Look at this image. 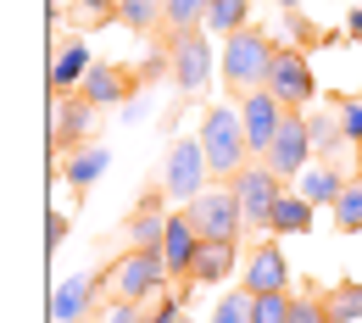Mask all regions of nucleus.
Returning <instances> with one entry per match:
<instances>
[{
  "label": "nucleus",
  "mask_w": 362,
  "mask_h": 323,
  "mask_svg": "<svg viewBox=\"0 0 362 323\" xmlns=\"http://www.w3.org/2000/svg\"><path fill=\"white\" fill-rule=\"evenodd\" d=\"M268 229L273 234H307V229H313V201H307V195H279Z\"/></svg>",
  "instance_id": "aec40b11"
},
{
  "label": "nucleus",
  "mask_w": 362,
  "mask_h": 323,
  "mask_svg": "<svg viewBox=\"0 0 362 323\" xmlns=\"http://www.w3.org/2000/svg\"><path fill=\"white\" fill-rule=\"evenodd\" d=\"M234 195H240V212H245V229H268V218H273V206H279V195H284V179L273 173L268 162H245L240 173H234Z\"/></svg>",
  "instance_id": "7ed1b4c3"
},
{
  "label": "nucleus",
  "mask_w": 362,
  "mask_h": 323,
  "mask_svg": "<svg viewBox=\"0 0 362 323\" xmlns=\"http://www.w3.org/2000/svg\"><path fill=\"white\" fill-rule=\"evenodd\" d=\"M323 312L329 323H362V284H334L323 295Z\"/></svg>",
  "instance_id": "b1692460"
},
{
  "label": "nucleus",
  "mask_w": 362,
  "mask_h": 323,
  "mask_svg": "<svg viewBox=\"0 0 362 323\" xmlns=\"http://www.w3.org/2000/svg\"><path fill=\"white\" fill-rule=\"evenodd\" d=\"M95 112H100V106H95L90 95H67V100L56 95V112H50V139H56V145H84V139H90Z\"/></svg>",
  "instance_id": "f8f14e48"
},
{
  "label": "nucleus",
  "mask_w": 362,
  "mask_h": 323,
  "mask_svg": "<svg viewBox=\"0 0 362 323\" xmlns=\"http://www.w3.org/2000/svg\"><path fill=\"white\" fill-rule=\"evenodd\" d=\"M189 223L201 240H240L245 229V212H240V195L234 189H201L189 201Z\"/></svg>",
  "instance_id": "39448f33"
},
{
  "label": "nucleus",
  "mask_w": 362,
  "mask_h": 323,
  "mask_svg": "<svg viewBox=\"0 0 362 323\" xmlns=\"http://www.w3.org/2000/svg\"><path fill=\"white\" fill-rule=\"evenodd\" d=\"M334 112H340V129H346V139L357 145V139H362V100H340Z\"/></svg>",
  "instance_id": "7c9ffc66"
},
{
  "label": "nucleus",
  "mask_w": 362,
  "mask_h": 323,
  "mask_svg": "<svg viewBox=\"0 0 362 323\" xmlns=\"http://www.w3.org/2000/svg\"><path fill=\"white\" fill-rule=\"evenodd\" d=\"M334 229H346V234L362 229V179H351V184H346V195L334 201Z\"/></svg>",
  "instance_id": "bb28decb"
},
{
  "label": "nucleus",
  "mask_w": 362,
  "mask_h": 323,
  "mask_svg": "<svg viewBox=\"0 0 362 323\" xmlns=\"http://www.w3.org/2000/svg\"><path fill=\"white\" fill-rule=\"evenodd\" d=\"M307 129H313V156H340L346 129H340V112H334V106H329V112H313Z\"/></svg>",
  "instance_id": "412c9836"
},
{
  "label": "nucleus",
  "mask_w": 362,
  "mask_h": 323,
  "mask_svg": "<svg viewBox=\"0 0 362 323\" xmlns=\"http://www.w3.org/2000/svg\"><path fill=\"white\" fill-rule=\"evenodd\" d=\"M78 95H90L95 106H117V100L129 95V73H117V67H90V78L78 84Z\"/></svg>",
  "instance_id": "6ab92c4d"
},
{
  "label": "nucleus",
  "mask_w": 362,
  "mask_h": 323,
  "mask_svg": "<svg viewBox=\"0 0 362 323\" xmlns=\"http://www.w3.org/2000/svg\"><path fill=\"white\" fill-rule=\"evenodd\" d=\"M90 295H95V278H67V284H56V295H50V323H78L90 312Z\"/></svg>",
  "instance_id": "2eb2a0df"
},
{
  "label": "nucleus",
  "mask_w": 362,
  "mask_h": 323,
  "mask_svg": "<svg viewBox=\"0 0 362 323\" xmlns=\"http://www.w3.org/2000/svg\"><path fill=\"white\" fill-rule=\"evenodd\" d=\"M284 117H290V106H284L273 90H251L245 100H240V123H245V145H251V156H268V145L279 139Z\"/></svg>",
  "instance_id": "6e6552de"
},
{
  "label": "nucleus",
  "mask_w": 362,
  "mask_h": 323,
  "mask_svg": "<svg viewBox=\"0 0 362 323\" xmlns=\"http://www.w3.org/2000/svg\"><path fill=\"white\" fill-rule=\"evenodd\" d=\"M162 278H168L162 251H129V257L112 262V295L117 301H145V295L162 290Z\"/></svg>",
  "instance_id": "423d86ee"
},
{
  "label": "nucleus",
  "mask_w": 362,
  "mask_h": 323,
  "mask_svg": "<svg viewBox=\"0 0 362 323\" xmlns=\"http://www.w3.org/2000/svg\"><path fill=\"white\" fill-rule=\"evenodd\" d=\"M346 34H351V40H362V11H351V23H346Z\"/></svg>",
  "instance_id": "e433bc0d"
},
{
  "label": "nucleus",
  "mask_w": 362,
  "mask_h": 323,
  "mask_svg": "<svg viewBox=\"0 0 362 323\" xmlns=\"http://www.w3.org/2000/svg\"><path fill=\"white\" fill-rule=\"evenodd\" d=\"M206 173H212V162H206V145H201V139H173V151H168V168H162V195L189 206V201L206 189Z\"/></svg>",
  "instance_id": "20e7f679"
},
{
  "label": "nucleus",
  "mask_w": 362,
  "mask_h": 323,
  "mask_svg": "<svg viewBox=\"0 0 362 323\" xmlns=\"http://www.w3.org/2000/svg\"><path fill=\"white\" fill-rule=\"evenodd\" d=\"M106 168H112V151H106V145H78V151L67 156V184H73V189H90Z\"/></svg>",
  "instance_id": "a211bd4d"
},
{
  "label": "nucleus",
  "mask_w": 362,
  "mask_h": 323,
  "mask_svg": "<svg viewBox=\"0 0 362 323\" xmlns=\"http://www.w3.org/2000/svg\"><path fill=\"white\" fill-rule=\"evenodd\" d=\"M195 251H201V234L189 223V212L184 218H168V234H162V262H168V274H195Z\"/></svg>",
  "instance_id": "ddd939ff"
},
{
  "label": "nucleus",
  "mask_w": 362,
  "mask_h": 323,
  "mask_svg": "<svg viewBox=\"0 0 362 323\" xmlns=\"http://www.w3.org/2000/svg\"><path fill=\"white\" fill-rule=\"evenodd\" d=\"M245 28V0H212V11H206V34H240Z\"/></svg>",
  "instance_id": "a878e982"
},
{
  "label": "nucleus",
  "mask_w": 362,
  "mask_h": 323,
  "mask_svg": "<svg viewBox=\"0 0 362 323\" xmlns=\"http://www.w3.org/2000/svg\"><path fill=\"white\" fill-rule=\"evenodd\" d=\"M273 50H279V45H273L268 34H257V28H240V34H228V40H223V84L234 90V100H245L251 90L268 84Z\"/></svg>",
  "instance_id": "f257e3e1"
},
{
  "label": "nucleus",
  "mask_w": 362,
  "mask_h": 323,
  "mask_svg": "<svg viewBox=\"0 0 362 323\" xmlns=\"http://www.w3.org/2000/svg\"><path fill=\"white\" fill-rule=\"evenodd\" d=\"M257 162H268L279 179H301V168L313 162V129H307V117L290 112L284 129H279V139L268 145V156H257Z\"/></svg>",
  "instance_id": "1a4fd4ad"
},
{
  "label": "nucleus",
  "mask_w": 362,
  "mask_h": 323,
  "mask_svg": "<svg viewBox=\"0 0 362 323\" xmlns=\"http://www.w3.org/2000/svg\"><path fill=\"white\" fill-rule=\"evenodd\" d=\"M279 6H284V11H296V0H279Z\"/></svg>",
  "instance_id": "58836bf2"
},
{
  "label": "nucleus",
  "mask_w": 362,
  "mask_h": 323,
  "mask_svg": "<svg viewBox=\"0 0 362 323\" xmlns=\"http://www.w3.org/2000/svg\"><path fill=\"white\" fill-rule=\"evenodd\" d=\"M234 274V240H201V251H195V274L201 284H223Z\"/></svg>",
  "instance_id": "f3484780"
},
{
  "label": "nucleus",
  "mask_w": 362,
  "mask_h": 323,
  "mask_svg": "<svg viewBox=\"0 0 362 323\" xmlns=\"http://www.w3.org/2000/svg\"><path fill=\"white\" fill-rule=\"evenodd\" d=\"M173 78H179L184 95L206 90V78H212V45L201 40V28L195 34H173Z\"/></svg>",
  "instance_id": "9d476101"
},
{
  "label": "nucleus",
  "mask_w": 362,
  "mask_h": 323,
  "mask_svg": "<svg viewBox=\"0 0 362 323\" xmlns=\"http://www.w3.org/2000/svg\"><path fill=\"white\" fill-rule=\"evenodd\" d=\"M290 323H329V312L313 295H290Z\"/></svg>",
  "instance_id": "c756f323"
},
{
  "label": "nucleus",
  "mask_w": 362,
  "mask_h": 323,
  "mask_svg": "<svg viewBox=\"0 0 362 323\" xmlns=\"http://www.w3.org/2000/svg\"><path fill=\"white\" fill-rule=\"evenodd\" d=\"M139 117H145V95H134V100L123 106V123H139Z\"/></svg>",
  "instance_id": "c9c22d12"
},
{
  "label": "nucleus",
  "mask_w": 362,
  "mask_h": 323,
  "mask_svg": "<svg viewBox=\"0 0 362 323\" xmlns=\"http://www.w3.org/2000/svg\"><path fill=\"white\" fill-rule=\"evenodd\" d=\"M296 195H307L313 206H334V201L346 195V179H340L329 162H307V168H301V189H296Z\"/></svg>",
  "instance_id": "dca6fc26"
},
{
  "label": "nucleus",
  "mask_w": 362,
  "mask_h": 323,
  "mask_svg": "<svg viewBox=\"0 0 362 323\" xmlns=\"http://www.w3.org/2000/svg\"><path fill=\"white\" fill-rule=\"evenodd\" d=\"M162 234H168V218L156 206H139L134 218H129V245L134 251H162Z\"/></svg>",
  "instance_id": "4be33fe9"
},
{
  "label": "nucleus",
  "mask_w": 362,
  "mask_h": 323,
  "mask_svg": "<svg viewBox=\"0 0 362 323\" xmlns=\"http://www.w3.org/2000/svg\"><path fill=\"white\" fill-rule=\"evenodd\" d=\"M184 323H189V318H184Z\"/></svg>",
  "instance_id": "ea45409f"
},
{
  "label": "nucleus",
  "mask_w": 362,
  "mask_h": 323,
  "mask_svg": "<svg viewBox=\"0 0 362 323\" xmlns=\"http://www.w3.org/2000/svg\"><path fill=\"white\" fill-rule=\"evenodd\" d=\"M90 45H84V40H67V50H62V56H56V67H50V90L56 95H67V90H78V84H84V78H90Z\"/></svg>",
  "instance_id": "4468645a"
},
{
  "label": "nucleus",
  "mask_w": 362,
  "mask_h": 323,
  "mask_svg": "<svg viewBox=\"0 0 362 323\" xmlns=\"http://www.w3.org/2000/svg\"><path fill=\"white\" fill-rule=\"evenodd\" d=\"M245 290H251V295H284V290H290V262H284V251H279L273 240L245 257Z\"/></svg>",
  "instance_id": "9b49d317"
},
{
  "label": "nucleus",
  "mask_w": 362,
  "mask_h": 323,
  "mask_svg": "<svg viewBox=\"0 0 362 323\" xmlns=\"http://www.w3.org/2000/svg\"><path fill=\"white\" fill-rule=\"evenodd\" d=\"M117 23L134 34H151L162 23V0H117Z\"/></svg>",
  "instance_id": "393cba45"
},
{
  "label": "nucleus",
  "mask_w": 362,
  "mask_h": 323,
  "mask_svg": "<svg viewBox=\"0 0 362 323\" xmlns=\"http://www.w3.org/2000/svg\"><path fill=\"white\" fill-rule=\"evenodd\" d=\"M251 307H257V295H251V290H234V295L218 301L212 323H251Z\"/></svg>",
  "instance_id": "cd10ccee"
},
{
  "label": "nucleus",
  "mask_w": 362,
  "mask_h": 323,
  "mask_svg": "<svg viewBox=\"0 0 362 323\" xmlns=\"http://www.w3.org/2000/svg\"><path fill=\"white\" fill-rule=\"evenodd\" d=\"M78 11L90 23H100V17H117V0H78Z\"/></svg>",
  "instance_id": "473e14b6"
},
{
  "label": "nucleus",
  "mask_w": 362,
  "mask_h": 323,
  "mask_svg": "<svg viewBox=\"0 0 362 323\" xmlns=\"http://www.w3.org/2000/svg\"><path fill=\"white\" fill-rule=\"evenodd\" d=\"M262 90H273L284 106H290V112H301V106L317 95L307 56H301L296 45H279V50H273V67H268V84H262Z\"/></svg>",
  "instance_id": "0eeeda50"
},
{
  "label": "nucleus",
  "mask_w": 362,
  "mask_h": 323,
  "mask_svg": "<svg viewBox=\"0 0 362 323\" xmlns=\"http://www.w3.org/2000/svg\"><path fill=\"white\" fill-rule=\"evenodd\" d=\"M357 179H362V139H357Z\"/></svg>",
  "instance_id": "4c0bfd02"
},
{
  "label": "nucleus",
  "mask_w": 362,
  "mask_h": 323,
  "mask_svg": "<svg viewBox=\"0 0 362 323\" xmlns=\"http://www.w3.org/2000/svg\"><path fill=\"white\" fill-rule=\"evenodd\" d=\"M206 11H212V0H162V23H168L173 34L206 28Z\"/></svg>",
  "instance_id": "5701e85b"
},
{
  "label": "nucleus",
  "mask_w": 362,
  "mask_h": 323,
  "mask_svg": "<svg viewBox=\"0 0 362 323\" xmlns=\"http://www.w3.org/2000/svg\"><path fill=\"white\" fill-rule=\"evenodd\" d=\"M106 323H145V312H134V301H117V307L106 312Z\"/></svg>",
  "instance_id": "f704fd0d"
},
{
  "label": "nucleus",
  "mask_w": 362,
  "mask_h": 323,
  "mask_svg": "<svg viewBox=\"0 0 362 323\" xmlns=\"http://www.w3.org/2000/svg\"><path fill=\"white\" fill-rule=\"evenodd\" d=\"M201 145H206V162L218 179H234L245 162H251V145H245V123H240V106H212L201 117Z\"/></svg>",
  "instance_id": "f03ea898"
},
{
  "label": "nucleus",
  "mask_w": 362,
  "mask_h": 323,
  "mask_svg": "<svg viewBox=\"0 0 362 323\" xmlns=\"http://www.w3.org/2000/svg\"><path fill=\"white\" fill-rule=\"evenodd\" d=\"M145 323H184L179 295H156V312H145Z\"/></svg>",
  "instance_id": "2f4dec72"
},
{
  "label": "nucleus",
  "mask_w": 362,
  "mask_h": 323,
  "mask_svg": "<svg viewBox=\"0 0 362 323\" xmlns=\"http://www.w3.org/2000/svg\"><path fill=\"white\" fill-rule=\"evenodd\" d=\"M62 234H67V218H62V212H50V218H45V245H50V251L62 245Z\"/></svg>",
  "instance_id": "72a5a7b5"
},
{
  "label": "nucleus",
  "mask_w": 362,
  "mask_h": 323,
  "mask_svg": "<svg viewBox=\"0 0 362 323\" xmlns=\"http://www.w3.org/2000/svg\"><path fill=\"white\" fill-rule=\"evenodd\" d=\"M251 323H290V295H257Z\"/></svg>",
  "instance_id": "c85d7f7f"
}]
</instances>
